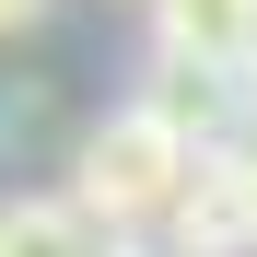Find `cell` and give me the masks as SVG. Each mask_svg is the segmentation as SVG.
<instances>
[{
  "label": "cell",
  "instance_id": "6da1fadb",
  "mask_svg": "<svg viewBox=\"0 0 257 257\" xmlns=\"http://www.w3.org/2000/svg\"><path fill=\"white\" fill-rule=\"evenodd\" d=\"M199 164H210V152H187L152 105H105V117L70 141V199L94 210L117 245H141V234L176 222V199L199 187Z\"/></svg>",
  "mask_w": 257,
  "mask_h": 257
},
{
  "label": "cell",
  "instance_id": "7a4b0ae2",
  "mask_svg": "<svg viewBox=\"0 0 257 257\" xmlns=\"http://www.w3.org/2000/svg\"><path fill=\"white\" fill-rule=\"evenodd\" d=\"M128 105H152V117L176 128L187 152H234L245 128H257V94H245V70H187V59H152Z\"/></svg>",
  "mask_w": 257,
  "mask_h": 257
},
{
  "label": "cell",
  "instance_id": "3957f363",
  "mask_svg": "<svg viewBox=\"0 0 257 257\" xmlns=\"http://www.w3.org/2000/svg\"><path fill=\"white\" fill-rule=\"evenodd\" d=\"M164 257H257V199H245L234 152L199 164V187L176 199V222H164Z\"/></svg>",
  "mask_w": 257,
  "mask_h": 257
},
{
  "label": "cell",
  "instance_id": "277c9868",
  "mask_svg": "<svg viewBox=\"0 0 257 257\" xmlns=\"http://www.w3.org/2000/svg\"><path fill=\"white\" fill-rule=\"evenodd\" d=\"M152 59L257 70V0H152Z\"/></svg>",
  "mask_w": 257,
  "mask_h": 257
},
{
  "label": "cell",
  "instance_id": "5b68a950",
  "mask_svg": "<svg viewBox=\"0 0 257 257\" xmlns=\"http://www.w3.org/2000/svg\"><path fill=\"white\" fill-rule=\"evenodd\" d=\"M0 257H117V234L70 187H12L0 199Z\"/></svg>",
  "mask_w": 257,
  "mask_h": 257
},
{
  "label": "cell",
  "instance_id": "8992f818",
  "mask_svg": "<svg viewBox=\"0 0 257 257\" xmlns=\"http://www.w3.org/2000/svg\"><path fill=\"white\" fill-rule=\"evenodd\" d=\"M47 128H59V94H47V82H12V94H0V152H47Z\"/></svg>",
  "mask_w": 257,
  "mask_h": 257
},
{
  "label": "cell",
  "instance_id": "52a82bcc",
  "mask_svg": "<svg viewBox=\"0 0 257 257\" xmlns=\"http://www.w3.org/2000/svg\"><path fill=\"white\" fill-rule=\"evenodd\" d=\"M24 24H47V0H0V35H24Z\"/></svg>",
  "mask_w": 257,
  "mask_h": 257
},
{
  "label": "cell",
  "instance_id": "ba28073f",
  "mask_svg": "<svg viewBox=\"0 0 257 257\" xmlns=\"http://www.w3.org/2000/svg\"><path fill=\"white\" fill-rule=\"evenodd\" d=\"M234 164H245V199H257V128H245V141H234Z\"/></svg>",
  "mask_w": 257,
  "mask_h": 257
},
{
  "label": "cell",
  "instance_id": "9c48e42d",
  "mask_svg": "<svg viewBox=\"0 0 257 257\" xmlns=\"http://www.w3.org/2000/svg\"><path fill=\"white\" fill-rule=\"evenodd\" d=\"M117 257H152V245H117Z\"/></svg>",
  "mask_w": 257,
  "mask_h": 257
},
{
  "label": "cell",
  "instance_id": "30bf717a",
  "mask_svg": "<svg viewBox=\"0 0 257 257\" xmlns=\"http://www.w3.org/2000/svg\"><path fill=\"white\" fill-rule=\"evenodd\" d=\"M245 94H257V70H245Z\"/></svg>",
  "mask_w": 257,
  "mask_h": 257
},
{
  "label": "cell",
  "instance_id": "8fae6325",
  "mask_svg": "<svg viewBox=\"0 0 257 257\" xmlns=\"http://www.w3.org/2000/svg\"><path fill=\"white\" fill-rule=\"evenodd\" d=\"M141 12H152V0H141Z\"/></svg>",
  "mask_w": 257,
  "mask_h": 257
}]
</instances>
